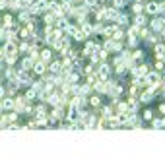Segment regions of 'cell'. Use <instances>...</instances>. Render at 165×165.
Masks as SVG:
<instances>
[{
    "instance_id": "7c38bea8",
    "label": "cell",
    "mask_w": 165,
    "mask_h": 165,
    "mask_svg": "<svg viewBox=\"0 0 165 165\" xmlns=\"http://www.w3.org/2000/svg\"><path fill=\"white\" fill-rule=\"evenodd\" d=\"M60 66H62V64H60V62H53V64H51V68H49V70H51V72H53V74H59V72H60V70H62Z\"/></svg>"
},
{
    "instance_id": "e0dca14e",
    "label": "cell",
    "mask_w": 165,
    "mask_h": 165,
    "mask_svg": "<svg viewBox=\"0 0 165 165\" xmlns=\"http://www.w3.org/2000/svg\"><path fill=\"white\" fill-rule=\"evenodd\" d=\"M117 24H119V25H128V18H126V16H120V14H119Z\"/></svg>"
},
{
    "instance_id": "5bb4252c",
    "label": "cell",
    "mask_w": 165,
    "mask_h": 165,
    "mask_svg": "<svg viewBox=\"0 0 165 165\" xmlns=\"http://www.w3.org/2000/svg\"><path fill=\"white\" fill-rule=\"evenodd\" d=\"M62 117H64V113L60 111V107H56V109L53 111V119H54V120H59V119H62Z\"/></svg>"
},
{
    "instance_id": "d6986e66",
    "label": "cell",
    "mask_w": 165,
    "mask_h": 165,
    "mask_svg": "<svg viewBox=\"0 0 165 165\" xmlns=\"http://www.w3.org/2000/svg\"><path fill=\"white\" fill-rule=\"evenodd\" d=\"M103 117H105V119H111V117H113L111 107H103Z\"/></svg>"
},
{
    "instance_id": "44dd1931",
    "label": "cell",
    "mask_w": 165,
    "mask_h": 165,
    "mask_svg": "<svg viewBox=\"0 0 165 165\" xmlns=\"http://www.w3.org/2000/svg\"><path fill=\"white\" fill-rule=\"evenodd\" d=\"M144 24H146L144 16H136V25H138V27H144Z\"/></svg>"
},
{
    "instance_id": "4dcf8cb0",
    "label": "cell",
    "mask_w": 165,
    "mask_h": 165,
    "mask_svg": "<svg viewBox=\"0 0 165 165\" xmlns=\"http://www.w3.org/2000/svg\"><path fill=\"white\" fill-rule=\"evenodd\" d=\"M6 56V53H4V49H0V59H4Z\"/></svg>"
},
{
    "instance_id": "f546056e",
    "label": "cell",
    "mask_w": 165,
    "mask_h": 165,
    "mask_svg": "<svg viewBox=\"0 0 165 165\" xmlns=\"http://www.w3.org/2000/svg\"><path fill=\"white\" fill-rule=\"evenodd\" d=\"M20 51H21V53H25V51H29V47H27V45H21V47H20Z\"/></svg>"
},
{
    "instance_id": "2e32d148",
    "label": "cell",
    "mask_w": 165,
    "mask_h": 165,
    "mask_svg": "<svg viewBox=\"0 0 165 165\" xmlns=\"http://www.w3.org/2000/svg\"><path fill=\"white\" fill-rule=\"evenodd\" d=\"M152 93H154V91L150 89V91H146V93H144V95H142L140 99H142V101H144V103H148V101H152Z\"/></svg>"
},
{
    "instance_id": "30bf717a",
    "label": "cell",
    "mask_w": 165,
    "mask_h": 165,
    "mask_svg": "<svg viewBox=\"0 0 165 165\" xmlns=\"http://www.w3.org/2000/svg\"><path fill=\"white\" fill-rule=\"evenodd\" d=\"M33 59H31V56H27V59L24 60V62H21V70H31L33 68Z\"/></svg>"
},
{
    "instance_id": "9c48e42d",
    "label": "cell",
    "mask_w": 165,
    "mask_h": 165,
    "mask_svg": "<svg viewBox=\"0 0 165 165\" xmlns=\"http://www.w3.org/2000/svg\"><path fill=\"white\" fill-rule=\"evenodd\" d=\"M146 12L148 14H157V12H159V4H157V2H150L146 6Z\"/></svg>"
},
{
    "instance_id": "1f68e13d",
    "label": "cell",
    "mask_w": 165,
    "mask_h": 165,
    "mask_svg": "<svg viewBox=\"0 0 165 165\" xmlns=\"http://www.w3.org/2000/svg\"><path fill=\"white\" fill-rule=\"evenodd\" d=\"M4 95V88H2V85H0V97H2Z\"/></svg>"
},
{
    "instance_id": "277c9868",
    "label": "cell",
    "mask_w": 165,
    "mask_h": 165,
    "mask_svg": "<svg viewBox=\"0 0 165 165\" xmlns=\"http://www.w3.org/2000/svg\"><path fill=\"white\" fill-rule=\"evenodd\" d=\"M132 74L134 76H146L148 74V66H144V64H142V66H134L132 68Z\"/></svg>"
},
{
    "instance_id": "484cf974",
    "label": "cell",
    "mask_w": 165,
    "mask_h": 165,
    "mask_svg": "<svg viewBox=\"0 0 165 165\" xmlns=\"http://www.w3.org/2000/svg\"><path fill=\"white\" fill-rule=\"evenodd\" d=\"M126 109H128L126 103H120V105H119V111H120V113H126Z\"/></svg>"
},
{
    "instance_id": "9a60e30c",
    "label": "cell",
    "mask_w": 165,
    "mask_h": 165,
    "mask_svg": "<svg viewBox=\"0 0 165 165\" xmlns=\"http://www.w3.org/2000/svg\"><path fill=\"white\" fill-rule=\"evenodd\" d=\"M35 97H37V91H35L33 88H31L29 91H27V93H25V99H27V101H31V99H35Z\"/></svg>"
},
{
    "instance_id": "4fadbf2b",
    "label": "cell",
    "mask_w": 165,
    "mask_h": 165,
    "mask_svg": "<svg viewBox=\"0 0 165 165\" xmlns=\"http://www.w3.org/2000/svg\"><path fill=\"white\" fill-rule=\"evenodd\" d=\"M91 31H93V27H91L89 24H84V27H82V33H84V37H88V35H91Z\"/></svg>"
},
{
    "instance_id": "5b68a950",
    "label": "cell",
    "mask_w": 165,
    "mask_h": 165,
    "mask_svg": "<svg viewBox=\"0 0 165 165\" xmlns=\"http://www.w3.org/2000/svg\"><path fill=\"white\" fill-rule=\"evenodd\" d=\"M165 25V18H155V20H152V29H155V31H159L161 27Z\"/></svg>"
},
{
    "instance_id": "d4e9b609",
    "label": "cell",
    "mask_w": 165,
    "mask_h": 165,
    "mask_svg": "<svg viewBox=\"0 0 165 165\" xmlns=\"http://www.w3.org/2000/svg\"><path fill=\"white\" fill-rule=\"evenodd\" d=\"M89 103H91L93 107H97V105H99V97H97V95H95V97H89Z\"/></svg>"
},
{
    "instance_id": "ffe728a7",
    "label": "cell",
    "mask_w": 165,
    "mask_h": 165,
    "mask_svg": "<svg viewBox=\"0 0 165 165\" xmlns=\"http://www.w3.org/2000/svg\"><path fill=\"white\" fill-rule=\"evenodd\" d=\"M155 51H157V56H163V53H165V45H155Z\"/></svg>"
},
{
    "instance_id": "f1b7e54d",
    "label": "cell",
    "mask_w": 165,
    "mask_h": 165,
    "mask_svg": "<svg viewBox=\"0 0 165 165\" xmlns=\"http://www.w3.org/2000/svg\"><path fill=\"white\" fill-rule=\"evenodd\" d=\"M128 45H130V47H134V45H136V37H130V41H128Z\"/></svg>"
},
{
    "instance_id": "8fae6325",
    "label": "cell",
    "mask_w": 165,
    "mask_h": 165,
    "mask_svg": "<svg viewBox=\"0 0 165 165\" xmlns=\"http://www.w3.org/2000/svg\"><path fill=\"white\" fill-rule=\"evenodd\" d=\"M105 18H107V20H117V18H119V12L115 10V8H111V10L107 8V10H105Z\"/></svg>"
},
{
    "instance_id": "603a6c76",
    "label": "cell",
    "mask_w": 165,
    "mask_h": 165,
    "mask_svg": "<svg viewBox=\"0 0 165 165\" xmlns=\"http://www.w3.org/2000/svg\"><path fill=\"white\" fill-rule=\"evenodd\" d=\"M53 24H54V16H51V14L45 16V25H53Z\"/></svg>"
},
{
    "instance_id": "cb8c5ba5",
    "label": "cell",
    "mask_w": 165,
    "mask_h": 165,
    "mask_svg": "<svg viewBox=\"0 0 165 165\" xmlns=\"http://www.w3.org/2000/svg\"><path fill=\"white\" fill-rule=\"evenodd\" d=\"M29 20V12H24V14H20V21H27Z\"/></svg>"
},
{
    "instance_id": "6da1fadb",
    "label": "cell",
    "mask_w": 165,
    "mask_h": 165,
    "mask_svg": "<svg viewBox=\"0 0 165 165\" xmlns=\"http://www.w3.org/2000/svg\"><path fill=\"white\" fill-rule=\"evenodd\" d=\"M109 74H111V68H109V64H101V66H99V70H97V76H99V80H107V78H109Z\"/></svg>"
},
{
    "instance_id": "83f0119b",
    "label": "cell",
    "mask_w": 165,
    "mask_h": 165,
    "mask_svg": "<svg viewBox=\"0 0 165 165\" xmlns=\"http://www.w3.org/2000/svg\"><path fill=\"white\" fill-rule=\"evenodd\" d=\"M152 115H154L152 111H146V113H144V119H148V120H150V119H152Z\"/></svg>"
},
{
    "instance_id": "7a4b0ae2",
    "label": "cell",
    "mask_w": 165,
    "mask_h": 165,
    "mask_svg": "<svg viewBox=\"0 0 165 165\" xmlns=\"http://www.w3.org/2000/svg\"><path fill=\"white\" fill-rule=\"evenodd\" d=\"M146 84H150V85H159V74H157V72H148L146 74Z\"/></svg>"
},
{
    "instance_id": "3957f363",
    "label": "cell",
    "mask_w": 165,
    "mask_h": 165,
    "mask_svg": "<svg viewBox=\"0 0 165 165\" xmlns=\"http://www.w3.org/2000/svg\"><path fill=\"white\" fill-rule=\"evenodd\" d=\"M31 70H33L35 74H45V62H43V60H35Z\"/></svg>"
},
{
    "instance_id": "ba28073f",
    "label": "cell",
    "mask_w": 165,
    "mask_h": 165,
    "mask_svg": "<svg viewBox=\"0 0 165 165\" xmlns=\"http://www.w3.org/2000/svg\"><path fill=\"white\" fill-rule=\"evenodd\" d=\"M0 105H2V109H14V107H16V101H14L12 97H6Z\"/></svg>"
},
{
    "instance_id": "7402d4cb",
    "label": "cell",
    "mask_w": 165,
    "mask_h": 165,
    "mask_svg": "<svg viewBox=\"0 0 165 165\" xmlns=\"http://www.w3.org/2000/svg\"><path fill=\"white\" fill-rule=\"evenodd\" d=\"M35 113H37V119H41V117H45V107H37V109H35Z\"/></svg>"
},
{
    "instance_id": "4316f807",
    "label": "cell",
    "mask_w": 165,
    "mask_h": 165,
    "mask_svg": "<svg viewBox=\"0 0 165 165\" xmlns=\"http://www.w3.org/2000/svg\"><path fill=\"white\" fill-rule=\"evenodd\" d=\"M152 124H154V128H161L163 126V120H154Z\"/></svg>"
},
{
    "instance_id": "ac0fdd59",
    "label": "cell",
    "mask_w": 165,
    "mask_h": 165,
    "mask_svg": "<svg viewBox=\"0 0 165 165\" xmlns=\"http://www.w3.org/2000/svg\"><path fill=\"white\" fill-rule=\"evenodd\" d=\"M142 59H144V53H142V51H134V54H132V60L136 62V60H142Z\"/></svg>"
},
{
    "instance_id": "52a82bcc",
    "label": "cell",
    "mask_w": 165,
    "mask_h": 165,
    "mask_svg": "<svg viewBox=\"0 0 165 165\" xmlns=\"http://www.w3.org/2000/svg\"><path fill=\"white\" fill-rule=\"evenodd\" d=\"M16 51H18V49H16V45H14V41H10V43L4 45V53L6 54H16Z\"/></svg>"
},
{
    "instance_id": "d6a6232c",
    "label": "cell",
    "mask_w": 165,
    "mask_h": 165,
    "mask_svg": "<svg viewBox=\"0 0 165 165\" xmlns=\"http://www.w3.org/2000/svg\"><path fill=\"white\" fill-rule=\"evenodd\" d=\"M161 59H163V60H165V53H163V56H161Z\"/></svg>"
},
{
    "instance_id": "8992f818",
    "label": "cell",
    "mask_w": 165,
    "mask_h": 165,
    "mask_svg": "<svg viewBox=\"0 0 165 165\" xmlns=\"http://www.w3.org/2000/svg\"><path fill=\"white\" fill-rule=\"evenodd\" d=\"M51 59H53V51H51V49H43V51H41V60L49 62Z\"/></svg>"
}]
</instances>
